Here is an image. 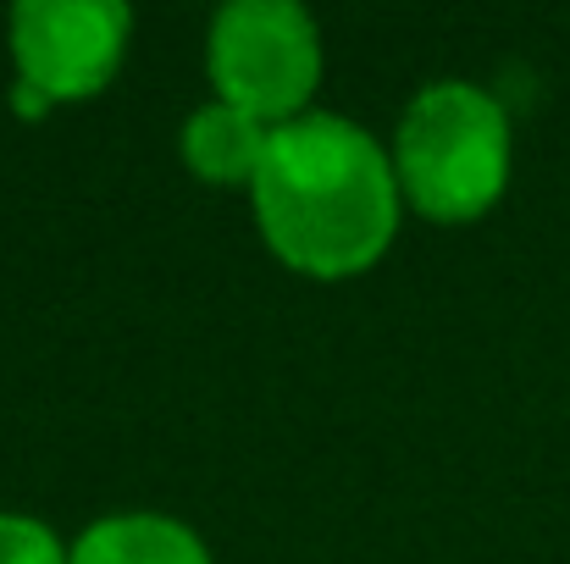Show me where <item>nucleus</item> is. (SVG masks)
Listing matches in <instances>:
<instances>
[{
    "mask_svg": "<svg viewBox=\"0 0 570 564\" xmlns=\"http://www.w3.org/2000/svg\"><path fill=\"white\" fill-rule=\"evenodd\" d=\"M72 564H210V548L184 521L134 509L83 526V537L72 543Z\"/></svg>",
    "mask_w": 570,
    "mask_h": 564,
    "instance_id": "nucleus-5",
    "label": "nucleus"
},
{
    "mask_svg": "<svg viewBox=\"0 0 570 564\" xmlns=\"http://www.w3.org/2000/svg\"><path fill=\"white\" fill-rule=\"evenodd\" d=\"M249 194L261 238L299 277H355L377 266L399 232L393 156L338 111H305L272 128Z\"/></svg>",
    "mask_w": 570,
    "mask_h": 564,
    "instance_id": "nucleus-1",
    "label": "nucleus"
},
{
    "mask_svg": "<svg viewBox=\"0 0 570 564\" xmlns=\"http://www.w3.org/2000/svg\"><path fill=\"white\" fill-rule=\"evenodd\" d=\"M205 67L227 106L283 128L322 83V28L294 0H233L210 17Z\"/></svg>",
    "mask_w": 570,
    "mask_h": 564,
    "instance_id": "nucleus-3",
    "label": "nucleus"
},
{
    "mask_svg": "<svg viewBox=\"0 0 570 564\" xmlns=\"http://www.w3.org/2000/svg\"><path fill=\"white\" fill-rule=\"evenodd\" d=\"M266 145H272V128L227 100L199 106L184 122V161L199 184H255Z\"/></svg>",
    "mask_w": 570,
    "mask_h": 564,
    "instance_id": "nucleus-6",
    "label": "nucleus"
},
{
    "mask_svg": "<svg viewBox=\"0 0 570 564\" xmlns=\"http://www.w3.org/2000/svg\"><path fill=\"white\" fill-rule=\"evenodd\" d=\"M11 111H17V117H45V111H50V100H45L39 89L17 83V89H11Z\"/></svg>",
    "mask_w": 570,
    "mask_h": 564,
    "instance_id": "nucleus-8",
    "label": "nucleus"
},
{
    "mask_svg": "<svg viewBox=\"0 0 570 564\" xmlns=\"http://www.w3.org/2000/svg\"><path fill=\"white\" fill-rule=\"evenodd\" d=\"M399 194L432 221H476L510 184V117L471 78L426 83L393 128Z\"/></svg>",
    "mask_w": 570,
    "mask_h": 564,
    "instance_id": "nucleus-2",
    "label": "nucleus"
},
{
    "mask_svg": "<svg viewBox=\"0 0 570 564\" xmlns=\"http://www.w3.org/2000/svg\"><path fill=\"white\" fill-rule=\"evenodd\" d=\"M0 564H72V548L33 515H0Z\"/></svg>",
    "mask_w": 570,
    "mask_h": 564,
    "instance_id": "nucleus-7",
    "label": "nucleus"
},
{
    "mask_svg": "<svg viewBox=\"0 0 570 564\" xmlns=\"http://www.w3.org/2000/svg\"><path fill=\"white\" fill-rule=\"evenodd\" d=\"M134 11L122 0H22L11 6L17 83L56 100H89L122 67Z\"/></svg>",
    "mask_w": 570,
    "mask_h": 564,
    "instance_id": "nucleus-4",
    "label": "nucleus"
}]
</instances>
